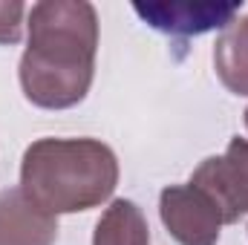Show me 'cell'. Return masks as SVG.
Listing matches in <instances>:
<instances>
[{"label": "cell", "mask_w": 248, "mask_h": 245, "mask_svg": "<svg viewBox=\"0 0 248 245\" xmlns=\"http://www.w3.org/2000/svg\"><path fill=\"white\" fill-rule=\"evenodd\" d=\"M29 44L20 58L23 95L44 110L87 98L95 75L98 15L87 0H41L29 9Z\"/></svg>", "instance_id": "6da1fadb"}, {"label": "cell", "mask_w": 248, "mask_h": 245, "mask_svg": "<svg viewBox=\"0 0 248 245\" xmlns=\"http://www.w3.org/2000/svg\"><path fill=\"white\" fill-rule=\"evenodd\" d=\"M119 184V159L98 138H38L20 162V187L52 216L98 208Z\"/></svg>", "instance_id": "7a4b0ae2"}, {"label": "cell", "mask_w": 248, "mask_h": 245, "mask_svg": "<svg viewBox=\"0 0 248 245\" xmlns=\"http://www.w3.org/2000/svg\"><path fill=\"white\" fill-rule=\"evenodd\" d=\"M159 216L179 245H217L225 225L214 199L196 184H168L159 196Z\"/></svg>", "instance_id": "3957f363"}, {"label": "cell", "mask_w": 248, "mask_h": 245, "mask_svg": "<svg viewBox=\"0 0 248 245\" xmlns=\"http://www.w3.org/2000/svg\"><path fill=\"white\" fill-rule=\"evenodd\" d=\"M190 184H196L199 190H205L214 199V205L219 208L225 225L246 216L248 214V138L234 136L222 156H211L193 170Z\"/></svg>", "instance_id": "277c9868"}, {"label": "cell", "mask_w": 248, "mask_h": 245, "mask_svg": "<svg viewBox=\"0 0 248 245\" xmlns=\"http://www.w3.org/2000/svg\"><path fill=\"white\" fill-rule=\"evenodd\" d=\"M133 12L153 29L168 35H205L211 29H225L240 15V3H193V0H170V3H133Z\"/></svg>", "instance_id": "5b68a950"}, {"label": "cell", "mask_w": 248, "mask_h": 245, "mask_svg": "<svg viewBox=\"0 0 248 245\" xmlns=\"http://www.w3.org/2000/svg\"><path fill=\"white\" fill-rule=\"evenodd\" d=\"M58 216L44 211L23 187L0 193V245H55Z\"/></svg>", "instance_id": "8992f818"}, {"label": "cell", "mask_w": 248, "mask_h": 245, "mask_svg": "<svg viewBox=\"0 0 248 245\" xmlns=\"http://www.w3.org/2000/svg\"><path fill=\"white\" fill-rule=\"evenodd\" d=\"M214 66L225 90L248 95V15L231 20L214 46Z\"/></svg>", "instance_id": "52a82bcc"}, {"label": "cell", "mask_w": 248, "mask_h": 245, "mask_svg": "<svg viewBox=\"0 0 248 245\" xmlns=\"http://www.w3.org/2000/svg\"><path fill=\"white\" fill-rule=\"evenodd\" d=\"M93 245H150V228L141 208L130 199H116L95 222Z\"/></svg>", "instance_id": "ba28073f"}, {"label": "cell", "mask_w": 248, "mask_h": 245, "mask_svg": "<svg viewBox=\"0 0 248 245\" xmlns=\"http://www.w3.org/2000/svg\"><path fill=\"white\" fill-rule=\"evenodd\" d=\"M23 15H29V9L17 0L12 3H0V44H17L20 41V29H23Z\"/></svg>", "instance_id": "9c48e42d"}, {"label": "cell", "mask_w": 248, "mask_h": 245, "mask_svg": "<svg viewBox=\"0 0 248 245\" xmlns=\"http://www.w3.org/2000/svg\"><path fill=\"white\" fill-rule=\"evenodd\" d=\"M246 130H248V110H246Z\"/></svg>", "instance_id": "30bf717a"}]
</instances>
